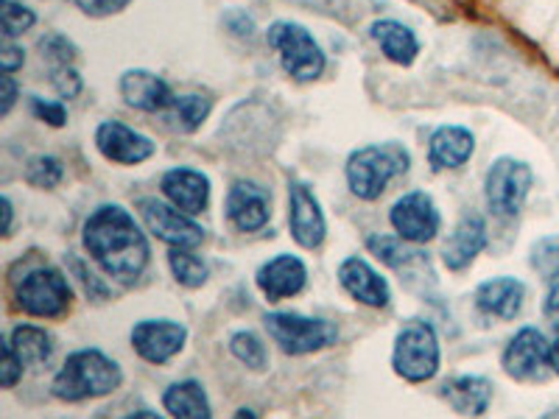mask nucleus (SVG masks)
I'll use <instances>...</instances> for the list:
<instances>
[{
  "label": "nucleus",
  "mask_w": 559,
  "mask_h": 419,
  "mask_svg": "<svg viewBox=\"0 0 559 419\" xmlns=\"http://www.w3.org/2000/svg\"><path fill=\"white\" fill-rule=\"evenodd\" d=\"M73 3L90 17H112V14L123 12L132 0H73Z\"/></svg>",
  "instance_id": "4c0bfd02"
},
{
  "label": "nucleus",
  "mask_w": 559,
  "mask_h": 419,
  "mask_svg": "<svg viewBox=\"0 0 559 419\" xmlns=\"http://www.w3.org/2000/svg\"><path fill=\"white\" fill-rule=\"evenodd\" d=\"M23 367L26 363L20 361V356L14 352L12 342L9 338H3V367H0V383H3V388H12L14 383L20 381V375H23Z\"/></svg>",
  "instance_id": "e433bc0d"
},
{
  "label": "nucleus",
  "mask_w": 559,
  "mask_h": 419,
  "mask_svg": "<svg viewBox=\"0 0 559 419\" xmlns=\"http://www.w3.org/2000/svg\"><path fill=\"white\" fill-rule=\"evenodd\" d=\"M546 311L551 316H559V277L551 279V288H548V297H546Z\"/></svg>",
  "instance_id": "79ce46f5"
},
{
  "label": "nucleus",
  "mask_w": 559,
  "mask_h": 419,
  "mask_svg": "<svg viewBox=\"0 0 559 419\" xmlns=\"http://www.w3.org/2000/svg\"><path fill=\"white\" fill-rule=\"evenodd\" d=\"M0 62H3V73H7V76H12L14 70L26 62V53H23V48H17V45L7 43L3 45V51H0Z\"/></svg>",
  "instance_id": "ea45409f"
},
{
  "label": "nucleus",
  "mask_w": 559,
  "mask_h": 419,
  "mask_svg": "<svg viewBox=\"0 0 559 419\" xmlns=\"http://www.w3.org/2000/svg\"><path fill=\"white\" fill-rule=\"evenodd\" d=\"M408 163H412V157H408L401 143L356 148L347 157V168H344L349 191H353V196L364 199V202H376L394 177L408 171Z\"/></svg>",
  "instance_id": "7ed1b4c3"
},
{
  "label": "nucleus",
  "mask_w": 559,
  "mask_h": 419,
  "mask_svg": "<svg viewBox=\"0 0 559 419\" xmlns=\"http://www.w3.org/2000/svg\"><path fill=\"white\" fill-rule=\"evenodd\" d=\"M543 419H559V408H554V411H548Z\"/></svg>",
  "instance_id": "de8ad7c7"
},
{
  "label": "nucleus",
  "mask_w": 559,
  "mask_h": 419,
  "mask_svg": "<svg viewBox=\"0 0 559 419\" xmlns=\"http://www.w3.org/2000/svg\"><path fill=\"white\" fill-rule=\"evenodd\" d=\"M84 249L104 274L132 283L148 266V241L121 204H104L84 224Z\"/></svg>",
  "instance_id": "f257e3e1"
},
{
  "label": "nucleus",
  "mask_w": 559,
  "mask_h": 419,
  "mask_svg": "<svg viewBox=\"0 0 559 419\" xmlns=\"http://www.w3.org/2000/svg\"><path fill=\"white\" fill-rule=\"evenodd\" d=\"M32 112L34 118H39L48 127H64L68 123V109H64L62 101H45V98H32Z\"/></svg>",
  "instance_id": "c9c22d12"
},
{
  "label": "nucleus",
  "mask_w": 559,
  "mask_h": 419,
  "mask_svg": "<svg viewBox=\"0 0 559 419\" xmlns=\"http://www.w3.org/2000/svg\"><path fill=\"white\" fill-rule=\"evenodd\" d=\"M389 222H392L397 238L417 247V243H428L437 238L442 218H439L437 204L426 191H412L394 202Z\"/></svg>",
  "instance_id": "9d476101"
},
{
  "label": "nucleus",
  "mask_w": 559,
  "mask_h": 419,
  "mask_svg": "<svg viewBox=\"0 0 559 419\" xmlns=\"http://www.w3.org/2000/svg\"><path fill=\"white\" fill-rule=\"evenodd\" d=\"M14 101H17V84L12 76H3V104H0V115L12 112Z\"/></svg>",
  "instance_id": "a19ab883"
},
{
  "label": "nucleus",
  "mask_w": 559,
  "mask_h": 419,
  "mask_svg": "<svg viewBox=\"0 0 559 419\" xmlns=\"http://www.w3.org/2000/svg\"><path fill=\"white\" fill-rule=\"evenodd\" d=\"M127 419H163V417H159V414H154V411H138V414H132V417H127Z\"/></svg>",
  "instance_id": "49530a36"
},
{
  "label": "nucleus",
  "mask_w": 559,
  "mask_h": 419,
  "mask_svg": "<svg viewBox=\"0 0 559 419\" xmlns=\"http://www.w3.org/2000/svg\"><path fill=\"white\" fill-rule=\"evenodd\" d=\"M9 342H12L14 352H17L20 361L26 363V367H39V363H45L53 356V338L43 327H34V324L14 327Z\"/></svg>",
  "instance_id": "a878e982"
},
{
  "label": "nucleus",
  "mask_w": 559,
  "mask_h": 419,
  "mask_svg": "<svg viewBox=\"0 0 559 419\" xmlns=\"http://www.w3.org/2000/svg\"><path fill=\"white\" fill-rule=\"evenodd\" d=\"M269 45L277 51L280 64L297 82H317L324 73V51L313 34L292 20H277L269 26Z\"/></svg>",
  "instance_id": "20e7f679"
},
{
  "label": "nucleus",
  "mask_w": 559,
  "mask_h": 419,
  "mask_svg": "<svg viewBox=\"0 0 559 419\" xmlns=\"http://www.w3.org/2000/svg\"><path fill=\"white\" fill-rule=\"evenodd\" d=\"M17 297V308L37 319H59L70 311L73 302V291L70 283L59 268L43 266L34 268L23 277V283L14 291Z\"/></svg>",
  "instance_id": "0eeeda50"
},
{
  "label": "nucleus",
  "mask_w": 559,
  "mask_h": 419,
  "mask_svg": "<svg viewBox=\"0 0 559 419\" xmlns=\"http://www.w3.org/2000/svg\"><path fill=\"white\" fill-rule=\"evenodd\" d=\"M0 23H3V37L14 39L20 37V34H26L28 28H34L37 14H34L26 3H17V0H0Z\"/></svg>",
  "instance_id": "7c9ffc66"
},
{
  "label": "nucleus",
  "mask_w": 559,
  "mask_h": 419,
  "mask_svg": "<svg viewBox=\"0 0 559 419\" xmlns=\"http://www.w3.org/2000/svg\"><path fill=\"white\" fill-rule=\"evenodd\" d=\"M163 406L174 419H213L207 394H204L202 383L197 381H182L168 386V392L163 394Z\"/></svg>",
  "instance_id": "393cba45"
},
{
  "label": "nucleus",
  "mask_w": 559,
  "mask_h": 419,
  "mask_svg": "<svg viewBox=\"0 0 559 419\" xmlns=\"http://www.w3.org/2000/svg\"><path fill=\"white\" fill-rule=\"evenodd\" d=\"M39 53H43V59L48 62V68H59V64H73L79 57V48L73 43H70L64 34H45L43 39L37 43Z\"/></svg>",
  "instance_id": "473e14b6"
},
{
  "label": "nucleus",
  "mask_w": 559,
  "mask_h": 419,
  "mask_svg": "<svg viewBox=\"0 0 559 419\" xmlns=\"http://www.w3.org/2000/svg\"><path fill=\"white\" fill-rule=\"evenodd\" d=\"M188 331L177 322H140L132 331V347L148 363H166L185 347Z\"/></svg>",
  "instance_id": "2eb2a0df"
},
{
  "label": "nucleus",
  "mask_w": 559,
  "mask_h": 419,
  "mask_svg": "<svg viewBox=\"0 0 559 419\" xmlns=\"http://www.w3.org/2000/svg\"><path fill=\"white\" fill-rule=\"evenodd\" d=\"M442 397L462 417H481L489 408V403H492V381L481 375L453 378V381L442 386Z\"/></svg>",
  "instance_id": "b1692460"
},
{
  "label": "nucleus",
  "mask_w": 559,
  "mask_h": 419,
  "mask_svg": "<svg viewBox=\"0 0 559 419\" xmlns=\"http://www.w3.org/2000/svg\"><path fill=\"white\" fill-rule=\"evenodd\" d=\"M484 247H487V224L478 213H471L456 224L453 236L448 238L442 261L451 272H464L481 254Z\"/></svg>",
  "instance_id": "412c9836"
},
{
  "label": "nucleus",
  "mask_w": 559,
  "mask_h": 419,
  "mask_svg": "<svg viewBox=\"0 0 559 419\" xmlns=\"http://www.w3.org/2000/svg\"><path fill=\"white\" fill-rule=\"evenodd\" d=\"M548 367H551L554 372L559 375V338L551 344V352H548Z\"/></svg>",
  "instance_id": "c03bdc74"
},
{
  "label": "nucleus",
  "mask_w": 559,
  "mask_h": 419,
  "mask_svg": "<svg viewBox=\"0 0 559 419\" xmlns=\"http://www.w3.org/2000/svg\"><path fill=\"white\" fill-rule=\"evenodd\" d=\"M548 352L551 347H548L546 336L537 327H523L503 349V372L515 381H534L548 363Z\"/></svg>",
  "instance_id": "4468645a"
},
{
  "label": "nucleus",
  "mask_w": 559,
  "mask_h": 419,
  "mask_svg": "<svg viewBox=\"0 0 559 419\" xmlns=\"http://www.w3.org/2000/svg\"><path fill=\"white\" fill-rule=\"evenodd\" d=\"M229 349H233V356H236L241 363H247L249 369H266L269 363L266 344L254 336V333L249 331L236 333V336L229 338Z\"/></svg>",
  "instance_id": "2f4dec72"
},
{
  "label": "nucleus",
  "mask_w": 559,
  "mask_h": 419,
  "mask_svg": "<svg viewBox=\"0 0 559 419\" xmlns=\"http://www.w3.org/2000/svg\"><path fill=\"white\" fill-rule=\"evenodd\" d=\"M96 148L115 166H140L154 157V140L121 121H104L96 129Z\"/></svg>",
  "instance_id": "9b49d317"
},
{
  "label": "nucleus",
  "mask_w": 559,
  "mask_h": 419,
  "mask_svg": "<svg viewBox=\"0 0 559 419\" xmlns=\"http://www.w3.org/2000/svg\"><path fill=\"white\" fill-rule=\"evenodd\" d=\"M394 372L408 383H426L439 372V338L428 322L412 319L394 338Z\"/></svg>",
  "instance_id": "39448f33"
},
{
  "label": "nucleus",
  "mask_w": 559,
  "mask_h": 419,
  "mask_svg": "<svg viewBox=\"0 0 559 419\" xmlns=\"http://www.w3.org/2000/svg\"><path fill=\"white\" fill-rule=\"evenodd\" d=\"M532 268L540 277H559V236H546L532 247Z\"/></svg>",
  "instance_id": "72a5a7b5"
},
{
  "label": "nucleus",
  "mask_w": 559,
  "mask_h": 419,
  "mask_svg": "<svg viewBox=\"0 0 559 419\" xmlns=\"http://www.w3.org/2000/svg\"><path fill=\"white\" fill-rule=\"evenodd\" d=\"M266 331L280 344L283 352L288 356H308V352H319V349L336 344L338 331L333 322L324 319H308L299 313H269Z\"/></svg>",
  "instance_id": "6e6552de"
},
{
  "label": "nucleus",
  "mask_w": 559,
  "mask_h": 419,
  "mask_svg": "<svg viewBox=\"0 0 559 419\" xmlns=\"http://www.w3.org/2000/svg\"><path fill=\"white\" fill-rule=\"evenodd\" d=\"M308 283V268L306 263L294 258V254H277L274 261L263 263L258 272V288L269 302H280L294 294H299Z\"/></svg>",
  "instance_id": "aec40b11"
},
{
  "label": "nucleus",
  "mask_w": 559,
  "mask_h": 419,
  "mask_svg": "<svg viewBox=\"0 0 559 419\" xmlns=\"http://www.w3.org/2000/svg\"><path fill=\"white\" fill-rule=\"evenodd\" d=\"M123 101L140 112H168L174 104V93L168 82L152 70H127L118 82Z\"/></svg>",
  "instance_id": "dca6fc26"
},
{
  "label": "nucleus",
  "mask_w": 559,
  "mask_h": 419,
  "mask_svg": "<svg viewBox=\"0 0 559 419\" xmlns=\"http://www.w3.org/2000/svg\"><path fill=\"white\" fill-rule=\"evenodd\" d=\"M526 299V286L515 277H496L487 279L476 288V306L487 316L496 319H515Z\"/></svg>",
  "instance_id": "4be33fe9"
},
{
  "label": "nucleus",
  "mask_w": 559,
  "mask_h": 419,
  "mask_svg": "<svg viewBox=\"0 0 559 419\" xmlns=\"http://www.w3.org/2000/svg\"><path fill=\"white\" fill-rule=\"evenodd\" d=\"M51 84L59 93V98H76L82 93L84 82L79 76V70L73 64H59V68H51Z\"/></svg>",
  "instance_id": "f704fd0d"
},
{
  "label": "nucleus",
  "mask_w": 559,
  "mask_h": 419,
  "mask_svg": "<svg viewBox=\"0 0 559 419\" xmlns=\"http://www.w3.org/2000/svg\"><path fill=\"white\" fill-rule=\"evenodd\" d=\"M233 419H258V414H254L252 408H238L236 417H233Z\"/></svg>",
  "instance_id": "a18cd8bd"
},
{
  "label": "nucleus",
  "mask_w": 559,
  "mask_h": 419,
  "mask_svg": "<svg viewBox=\"0 0 559 419\" xmlns=\"http://www.w3.org/2000/svg\"><path fill=\"white\" fill-rule=\"evenodd\" d=\"M227 218L241 232H258L272 218V193L252 179H238L227 193Z\"/></svg>",
  "instance_id": "ddd939ff"
},
{
  "label": "nucleus",
  "mask_w": 559,
  "mask_h": 419,
  "mask_svg": "<svg viewBox=\"0 0 559 419\" xmlns=\"http://www.w3.org/2000/svg\"><path fill=\"white\" fill-rule=\"evenodd\" d=\"M367 249L376 254L378 261L386 263L392 268H408L412 263H417L423 254L417 249H408L403 238H389V236H369Z\"/></svg>",
  "instance_id": "cd10ccee"
},
{
  "label": "nucleus",
  "mask_w": 559,
  "mask_h": 419,
  "mask_svg": "<svg viewBox=\"0 0 559 419\" xmlns=\"http://www.w3.org/2000/svg\"><path fill=\"white\" fill-rule=\"evenodd\" d=\"M224 26L236 34V37H252L254 34L252 14L241 12V9H236V12H227V17H224Z\"/></svg>",
  "instance_id": "58836bf2"
},
{
  "label": "nucleus",
  "mask_w": 559,
  "mask_h": 419,
  "mask_svg": "<svg viewBox=\"0 0 559 419\" xmlns=\"http://www.w3.org/2000/svg\"><path fill=\"white\" fill-rule=\"evenodd\" d=\"M473 152H476V137H473L471 129L456 127V123L433 129L431 140H428V163H431L433 171L462 168L473 157Z\"/></svg>",
  "instance_id": "6ab92c4d"
},
{
  "label": "nucleus",
  "mask_w": 559,
  "mask_h": 419,
  "mask_svg": "<svg viewBox=\"0 0 559 419\" xmlns=\"http://www.w3.org/2000/svg\"><path fill=\"white\" fill-rule=\"evenodd\" d=\"M121 381V367L104 356L102 349H79L53 378V394L64 403L93 400L112 394Z\"/></svg>",
  "instance_id": "f03ea898"
},
{
  "label": "nucleus",
  "mask_w": 559,
  "mask_h": 419,
  "mask_svg": "<svg viewBox=\"0 0 559 419\" xmlns=\"http://www.w3.org/2000/svg\"><path fill=\"white\" fill-rule=\"evenodd\" d=\"M26 182L37 191H53L59 182L64 179V166L62 159L51 157V154H37L26 163Z\"/></svg>",
  "instance_id": "c85d7f7f"
},
{
  "label": "nucleus",
  "mask_w": 559,
  "mask_h": 419,
  "mask_svg": "<svg viewBox=\"0 0 559 419\" xmlns=\"http://www.w3.org/2000/svg\"><path fill=\"white\" fill-rule=\"evenodd\" d=\"M210 109H213V101L207 96H197V93H188V96H177L174 98L171 109L166 112L168 123H171L177 132L191 134L207 121Z\"/></svg>",
  "instance_id": "bb28decb"
},
{
  "label": "nucleus",
  "mask_w": 559,
  "mask_h": 419,
  "mask_svg": "<svg viewBox=\"0 0 559 419\" xmlns=\"http://www.w3.org/2000/svg\"><path fill=\"white\" fill-rule=\"evenodd\" d=\"M369 37L381 45L383 57H386L389 62L401 64V68H408V64H414V59L419 57L417 34H414L406 23H401V20H378V23H372V28H369Z\"/></svg>",
  "instance_id": "5701e85b"
},
{
  "label": "nucleus",
  "mask_w": 559,
  "mask_h": 419,
  "mask_svg": "<svg viewBox=\"0 0 559 419\" xmlns=\"http://www.w3.org/2000/svg\"><path fill=\"white\" fill-rule=\"evenodd\" d=\"M168 263H171L174 277H177L185 288H199L207 283V266H204L202 258L193 254L191 249H171Z\"/></svg>",
  "instance_id": "c756f323"
},
{
  "label": "nucleus",
  "mask_w": 559,
  "mask_h": 419,
  "mask_svg": "<svg viewBox=\"0 0 559 419\" xmlns=\"http://www.w3.org/2000/svg\"><path fill=\"white\" fill-rule=\"evenodd\" d=\"M288 227L302 249H319L328 236L322 204L306 182L288 184Z\"/></svg>",
  "instance_id": "f8f14e48"
},
{
  "label": "nucleus",
  "mask_w": 559,
  "mask_h": 419,
  "mask_svg": "<svg viewBox=\"0 0 559 419\" xmlns=\"http://www.w3.org/2000/svg\"><path fill=\"white\" fill-rule=\"evenodd\" d=\"M140 218L146 222L148 232L171 249H197L204 241V229L188 213L174 207L171 202L146 196L138 202Z\"/></svg>",
  "instance_id": "1a4fd4ad"
},
{
  "label": "nucleus",
  "mask_w": 559,
  "mask_h": 419,
  "mask_svg": "<svg viewBox=\"0 0 559 419\" xmlns=\"http://www.w3.org/2000/svg\"><path fill=\"white\" fill-rule=\"evenodd\" d=\"M0 204H3V218H7V222H3V232L9 236V229H12V199L3 196L0 199Z\"/></svg>",
  "instance_id": "37998d69"
},
{
  "label": "nucleus",
  "mask_w": 559,
  "mask_h": 419,
  "mask_svg": "<svg viewBox=\"0 0 559 419\" xmlns=\"http://www.w3.org/2000/svg\"><path fill=\"white\" fill-rule=\"evenodd\" d=\"M338 283L344 286V291L349 297L369 308H386L392 291H389V283L369 266L364 258H347V261L338 266Z\"/></svg>",
  "instance_id": "a211bd4d"
},
{
  "label": "nucleus",
  "mask_w": 559,
  "mask_h": 419,
  "mask_svg": "<svg viewBox=\"0 0 559 419\" xmlns=\"http://www.w3.org/2000/svg\"><path fill=\"white\" fill-rule=\"evenodd\" d=\"M159 188H163V196L188 216H199L210 204V179L207 173L197 171V168H171V171L163 173Z\"/></svg>",
  "instance_id": "f3484780"
},
{
  "label": "nucleus",
  "mask_w": 559,
  "mask_h": 419,
  "mask_svg": "<svg viewBox=\"0 0 559 419\" xmlns=\"http://www.w3.org/2000/svg\"><path fill=\"white\" fill-rule=\"evenodd\" d=\"M532 168L515 157H498L484 179V199L492 216L515 218L532 191Z\"/></svg>",
  "instance_id": "423d86ee"
}]
</instances>
